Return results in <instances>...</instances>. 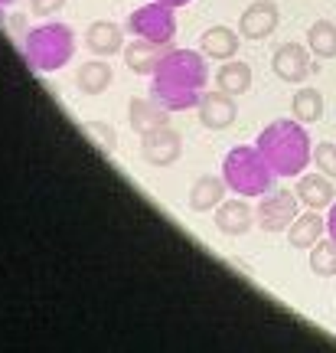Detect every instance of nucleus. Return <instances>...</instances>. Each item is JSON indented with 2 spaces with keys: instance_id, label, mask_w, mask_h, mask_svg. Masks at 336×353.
Listing matches in <instances>:
<instances>
[{
  "instance_id": "5",
  "label": "nucleus",
  "mask_w": 336,
  "mask_h": 353,
  "mask_svg": "<svg viewBox=\"0 0 336 353\" xmlns=\"http://www.w3.org/2000/svg\"><path fill=\"white\" fill-rule=\"evenodd\" d=\"M127 30L140 39H150V43H160L167 46L170 39L176 37V17L174 10L160 3V0H154V3H144V7H137L131 17H127Z\"/></svg>"
},
{
  "instance_id": "15",
  "label": "nucleus",
  "mask_w": 336,
  "mask_h": 353,
  "mask_svg": "<svg viewBox=\"0 0 336 353\" xmlns=\"http://www.w3.org/2000/svg\"><path fill=\"white\" fill-rule=\"evenodd\" d=\"M225 190H229V183H225L222 176H200L193 187H189V210H196V213H209V210H216L219 203L225 200Z\"/></svg>"
},
{
  "instance_id": "3",
  "label": "nucleus",
  "mask_w": 336,
  "mask_h": 353,
  "mask_svg": "<svg viewBox=\"0 0 336 353\" xmlns=\"http://www.w3.org/2000/svg\"><path fill=\"white\" fill-rule=\"evenodd\" d=\"M274 170L264 161V154L258 151V144H238L225 154L222 161V180L229 183L232 193L238 196H264L274 183Z\"/></svg>"
},
{
  "instance_id": "12",
  "label": "nucleus",
  "mask_w": 336,
  "mask_h": 353,
  "mask_svg": "<svg viewBox=\"0 0 336 353\" xmlns=\"http://www.w3.org/2000/svg\"><path fill=\"white\" fill-rule=\"evenodd\" d=\"M127 112H131V128L140 138L150 134V131H157V128L170 125V114H167V108L157 99H131Z\"/></svg>"
},
{
  "instance_id": "18",
  "label": "nucleus",
  "mask_w": 336,
  "mask_h": 353,
  "mask_svg": "<svg viewBox=\"0 0 336 353\" xmlns=\"http://www.w3.org/2000/svg\"><path fill=\"white\" fill-rule=\"evenodd\" d=\"M200 50H202V56H209V59H235L238 33L229 30V26H209L200 39Z\"/></svg>"
},
{
  "instance_id": "6",
  "label": "nucleus",
  "mask_w": 336,
  "mask_h": 353,
  "mask_svg": "<svg viewBox=\"0 0 336 353\" xmlns=\"http://www.w3.org/2000/svg\"><path fill=\"white\" fill-rule=\"evenodd\" d=\"M297 193H291V190H271V193H264V200L258 203V226L264 232H284L291 229V223L297 219Z\"/></svg>"
},
{
  "instance_id": "23",
  "label": "nucleus",
  "mask_w": 336,
  "mask_h": 353,
  "mask_svg": "<svg viewBox=\"0 0 336 353\" xmlns=\"http://www.w3.org/2000/svg\"><path fill=\"white\" fill-rule=\"evenodd\" d=\"M311 272L320 278L336 275V239H320L311 249Z\"/></svg>"
},
{
  "instance_id": "20",
  "label": "nucleus",
  "mask_w": 336,
  "mask_h": 353,
  "mask_svg": "<svg viewBox=\"0 0 336 353\" xmlns=\"http://www.w3.org/2000/svg\"><path fill=\"white\" fill-rule=\"evenodd\" d=\"M112 65L101 63V59H92V63H82V69H78V76H75V82H78V88L85 92V95H101L105 88L112 85Z\"/></svg>"
},
{
  "instance_id": "21",
  "label": "nucleus",
  "mask_w": 336,
  "mask_h": 353,
  "mask_svg": "<svg viewBox=\"0 0 336 353\" xmlns=\"http://www.w3.org/2000/svg\"><path fill=\"white\" fill-rule=\"evenodd\" d=\"M291 112H294L297 121L313 125V121L324 118V95H320L317 88H297V95L291 101Z\"/></svg>"
},
{
  "instance_id": "28",
  "label": "nucleus",
  "mask_w": 336,
  "mask_h": 353,
  "mask_svg": "<svg viewBox=\"0 0 336 353\" xmlns=\"http://www.w3.org/2000/svg\"><path fill=\"white\" fill-rule=\"evenodd\" d=\"M160 3H167V7H183V3H189V0H160Z\"/></svg>"
},
{
  "instance_id": "4",
  "label": "nucleus",
  "mask_w": 336,
  "mask_h": 353,
  "mask_svg": "<svg viewBox=\"0 0 336 353\" xmlns=\"http://www.w3.org/2000/svg\"><path fill=\"white\" fill-rule=\"evenodd\" d=\"M26 63L36 72H59L75 52V37L65 23H43L26 33Z\"/></svg>"
},
{
  "instance_id": "9",
  "label": "nucleus",
  "mask_w": 336,
  "mask_h": 353,
  "mask_svg": "<svg viewBox=\"0 0 336 353\" xmlns=\"http://www.w3.org/2000/svg\"><path fill=\"white\" fill-rule=\"evenodd\" d=\"M235 95H229V92H206L200 101V125L209 128V131H225V128H232L235 121Z\"/></svg>"
},
{
  "instance_id": "27",
  "label": "nucleus",
  "mask_w": 336,
  "mask_h": 353,
  "mask_svg": "<svg viewBox=\"0 0 336 353\" xmlns=\"http://www.w3.org/2000/svg\"><path fill=\"white\" fill-rule=\"evenodd\" d=\"M326 232H330V239H336V203L330 206V216H326Z\"/></svg>"
},
{
  "instance_id": "22",
  "label": "nucleus",
  "mask_w": 336,
  "mask_h": 353,
  "mask_svg": "<svg viewBox=\"0 0 336 353\" xmlns=\"http://www.w3.org/2000/svg\"><path fill=\"white\" fill-rule=\"evenodd\" d=\"M307 46H311L313 56L333 59L336 56V23H330V20H317V23L307 30Z\"/></svg>"
},
{
  "instance_id": "17",
  "label": "nucleus",
  "mask_w": 336,
  "mask_h": 353,
  "mask_svg": "<svg viewBox=\"0 0 336 353\" xmlns=\"http://www.w3.org/2000/svg\"><path fill=\"white\" fill-rule=\"evenodd\" d=\"M85 43H88V50L95 52V56H112V52L125 50V37H121V26L112 23V20H95V23L88 26Z\"/></svg>"
},
{
  "instance_id": "7",
  "label": "nucleus",
  "mask_w": 336,
  "mask_h": 353,
  "mask_svg": "<svg viewBox=\"0 0 336 353\" xmlns=\"http://www.w3.org/2000/svg\"><path fill=\"white\" fill-rule=\"evenodd\" d=\"M140 154H144V161H147L150 167H170V164H176L180 154H183V138H180L170 125L157 128V131L144 134Z\"/></svg>"
},
{
  "instance_id": "11",
  "label": "nucleus",
  "mask_w": 336,
  "mask_h": 353,
  "mask_svg": "<svg viewBox=\"0 0 336 353\" xmlns=\"http://www.w3.org/2000/svg\"><path fill=\"white\" fill-rule=\"evenodd\" d=\"M255 223V213H251L249 203L242 200H222L216 206V229L225 232V236H245Z\"/></svg>"
},
{
  "instance_id": "25",
  "label": "nucleus",
  "mask_w": 336,
  "mask_h": 353,
  "mask_svg": "<svg viewBox=\"0 0 336 353\" xmlns=\"http://www.w3.org/2000/svg\"><path fill=\"white\" fill-rule=\"evenodd\" d=\"M313 164H317L320 174H326L330 180H336V144L333 141L317 144V151H313Z\"/></svg>"
},
{
  "instance_id": "10",
  "label": "nucleus",
  "mask_w": 336,
  "mask_h": 353,
  "mask_svg": "<svg viewBox=\"0 0 336 353\" xmlns=\"http://www.w3.org/2000/svg\"><path fill=\"white\" fill-rule=\"evenodd\" d=\"M277 20H281V13H277V3H274V0H255L251 7L242 10L238 30H242V37H249V39H264L274 33Z\"/></svg>"
},
{
  "instance_id": "19",
  "label": "nucleus",
  "mask_w": 336,
  "mask_h": 353,
  "mask_svg": "<svg viewBox=\"0 0 336 353\" xmlns=\"http://www.w3.org/2000/svg\"><path fill=\"white\" fill-rule=\"evenodd\" d=\"M216 85L229 92V95H245L251 88V69L249 63H238V59H225V65L216 72Z\"/></svg>"
},
{
  "instance_id": "13",
  "label": "nucleus",
  "mask_w": 336,
  "mask_h": 353,
  "mask_svg": "<svg viewBox=\"0 0 336 353\" xmlns=\"http://www.w3.org/2000/svg\"><path fill=\"white\" fill-rule=\"evenodd\" d=\"M294 193H297V200L304 203V206H311V210H324V206H333L336 203V190L326 174H300Z\"/></svg>"
},
{
  "instance_id": "1",
  "label": "nucleus",
  "mask_w": 336,
  "mask_h": 353,
  "mask_svg": "<svg viewBox=\"0 0 336 353\" xmlns=\"http://www.w3.org/2000/svg\"><path fill=\"white\" fill-rule=\"evenodd\" d=\"M209 82V69L202 52L196 50H170L160 59L154 82H150V95L160 101L167 112H187L193 105L202 101V88Z\"/></svg>"
},
{
  "instance_id": "29",
  "label": "nucleus",
  "mask_w": 336,
  "mask_h": 353,
  "mask_svg": "<svg viewBox=\"0 0 336 353\" xmlns=\"http://www.w3.org/2000/svg\"><path fill=\"white\" fill-rule=\"evenodd\" d=\"M13 0H0V10H3V7H10Z\"/></svg>"
},
{
  "instance_id": "26",
  "label": "nucleus",
  "mask_w": 336,
  "mask_h": 353,
  "mask_svg": "<svg viewBox=\"0 0 336 353\" xmlns=\"http://www.w3.org/2000/svg\"><path fill=\"white\" fill-rule=\"evenodd\" d=\"M65 0H30V7H33V13H39V17H50V13L63 10Z\"/></svg>"
},
{
  "instance_id": "2",
  "label": "nucleus",
  "mask_w": 336,
  "mask_h": 353,
  "mask_svg": "<svg viewBox=\"0 0 336 353\" xmlns=\"http://www.w3.org/2000/svg\"><path fill=\"white\" fill-rule=\"evenodd\" d=\"M258 151L277 176H300L304 167L313 161L311 134L304 131V121H287V118L271 121L258 134Z\"/></svg>"
},
{
  "instance_id": "14",
  "label": "nucleus",
  "mask_w": 336,
  "mask_h": 353,
  "mask_svg": "<svg viewBox=\"0 0 336 353\" xmlns=\"http://www.w3.org/2000/svg\"><path fill=\"white\" fill-rule=\"evenodd\" d=\"M163 56H167V52L160 50V43H150V39H140V37H137L131 46H125V63L137 76H154Z\"/></svg>"
},
{
  "instance_id": "8",
  "label": "nucleus",
  "mask_w": 336,
  "mask_h": 353,
  "mask_svg": "<svg viewBox=\"0 0 336 353\" xmlns=\"http://www.w3.org/2000/svg\"><path fill=\"white\" fill-rule=\"evenodd\" d=\"M274 76L284 79V82H304L311 76V46H300V43H284L274 50Z\"/></svg>"
},
{
  "instance_id": "24",
  "label": "nucleus",
  "mask_w": 336,
  "mask_h": 353,
  "mask_svg": "<svg viewBox=\"0 0 336 353\" xmlns=\"http://www.w3.org/2000/svg\"><path fill=\"white\" fill-rule=\"evenodd\" d=\"M82 131H85L88 138H95V144H98L101 151L112 154L114 148H118V134H114V128H112V125H101V121H88V125L82 128Z\"/></svg>"
},
{
  "instance_id": "16",
  "label": "nucleus",
  "mask_w": 336,
  "mask_h": 353,
  "mask_svg": "<svg viewBox=\"0 0 336 353\" xmlns=\"http://www.w3.org/2000/svg\"><path fill=\"white\" fill-rule=\"evenodd\" d=\"M324 229H326V219L320 216V210H311V213L297 216V219L291 223L287 239H291L294 249H313V245L320 242V236H324Z\"/></svg>"
}]
</instances>
